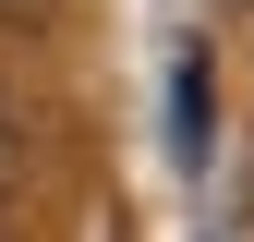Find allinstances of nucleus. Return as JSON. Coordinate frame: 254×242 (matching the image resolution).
<instances>
[{
    "mask_svg": "<svg viewBox=\"0 0 254 242\" xmlns=\"http://www.w3.org/2000/svg\"><path fill=\"white\" fill-rule=\"evenodd\" d=\"M170 133H182V158H206V133H218V73H206V49L170 60Z\"/></svg>",
    "mask_w": 254,
    "mask_h": 242,
    "instance_id": "1",
    "label": "nucleus"
}]
</instances>
